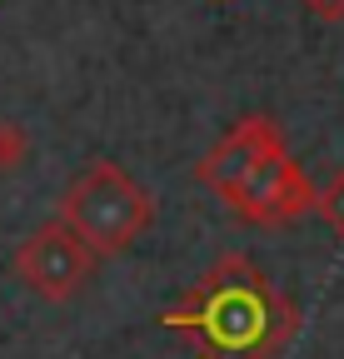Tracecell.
<instances>
[{"instance_id":"1","label":"cell","mask_w":344,"mask_h":359,"mask_svg":"<svg viewBox=\"0 0 344 359\" xmlns=\"http://www.w3.org/2000/svg\"><path fill=\"white\" fill-rule=\"evenodd\" d=\"M165 325L185 330L205 359H275L299 325V309L235 255L214 264L180 309H165Z\"/></svg>"},{"instance_id":"2","label":"cell","mask_w":344,"mask_h":359,"mask_svg":"<svg viewBox=\"0 0 344 359\" xmlns=\"http://www.w3.org/2000/svg\"><path fill=\"white\" fill-rule=\"evenodd\" d=\"M60 219L95 255H125L150 224L155 195L135 185V175L115 160H90L60 195Z\"/></svg>"},{"instance_id":"3","label":"cell","mask_w":344,"mask_h":359,"mask_svg":"<svg viewBox=\"0 0 344 359\" xmlns=\"http://www.w3.org/2000/svg\"><path fill=\"white\" fill-rule=\"evenodd\" d=\"M95 250L85 245L65 219H46L15 245V280L46 304L75 299L95 275Z\"/></svg>"},{"instance_id":"4","label":"cell","mask_w":344,"mask_h":359,"mask_svg":"<svg viewBox=\"0 0 344 359\" xmlns=\"http://www.w3.org/2000/svg\"><path fill=\"white\" fill-rule=\"evenodd\" d=\"M225 205L245 224H289V219L315 210V185H310V175L289 160V150H280V155L254 165L225 195Z\"/></svg>"},{"instance_id":"5","label":"cell","mask_w":344,"mask_h":359,"mask_svg":"<svg viewBox=\"0 0 344 359\" xmlns=\"http://www.w3.org/2000/svg\"><path fill=\"white\" fill-rule=\"evenodd\" d=\"M280 150H284V130H280V120H270V115H245L240 125H230L220 140H214V145L200 155L195 180L225 200L254 165L270 160V155H280Z\"/></svg>"},{"instance_id":"6","label":"cell","mask_w":344,"mask_h":359,"mask_svg":"<svg viewBox=\"0 0 344 359\" xmlns=\"http://www.w3.org/2000/svg\"><path fill=\"white\" fill-rule=\"evenodd\" d=\"M30 130L20 125V120H6L0 115V175H15L25 160H30Z\"/></svg>"},{"instance_id":"7","label":"cell","mask_w":344,"mask_h":359,"mask_svg":"<svg viewBox=\"0 0 344 359\" xmlns=\"http://www.w3.org/2000/svg\"><path fill=\"white\" fill-rule=\"evenodd\" d=\"M315 215L329 224V235H334V240H344V170L329 175L324 185L315 190Z\"/></svg>"},{"instance_id":"8","label":"cell","mask_w":344,"mask_h":359,"mask_svg":"<svg viewBox=\"0 0 344 359\" xmlns=\"http://www.w3.org/2000/svg\"><path fill=\"white\" fill-rule=\"evenodd\" d=\"M315 20H324V25H339L344 20V0H299Z\"/></svg>"}]
</instances>
